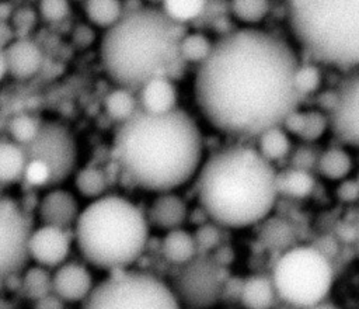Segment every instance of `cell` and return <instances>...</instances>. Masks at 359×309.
Masks as SVG:
<instances>
[{
  "mask_svg": "<svg viewBox=\"0 0 359 309\" xmlns=\"http://www.w3.org/2000/svg\"><path fill=\"white\" fill-rule=\"evenodd\" d=\"M74 185L86 198H101L108 188L105 173L95 166H87L77 171L74 177Z\"/></svg>",
  "mask_w": 359,
  "mask_h": 309,
  "instance_id": "obj_27",
  "label": "cell"
},
{
  "mask_svg": "<svg viewBox=\"0 0 359 309\" xmlns=\"http://www.w3.org/2000/svg\"><path fill=\"white\" fill-rule=\"evenodd\" d=\"M24 176L31 184L35 185H48L49 181V171L46 166L38 160H31L27 163Z\"/></svg>",
  "mask_w": 359,
  "mask_h": 309,
  "instance_id": "obj_40",
  "label": "cell"
},
{
  "mask_svg": "<svg viewBox=\"0 0 359 309\" xmlns=\"http://www.w3.org/2000/svg\"><path fill=\"white\" fill-rule=\"evenodd\" d=\"M335 138L351 147L359 140V76L349 72L335 88V98L327 115Z\"/></svg>",
  "mask_w": 359,
  "mask_h": 309,
  "instance_id": "obj_12",
  "label": "cell"
},
{
  "mask_svg": "<svg viewBox=\"0 0 359 309\" xmlns=\"http://www.w3.org/2000/svg\"><path fill=\"white\" fill-rule=\"evenodd\" d=\"M316 180L311 173L286 169L276 173V190L278 194H283L292 198H306L314 191Z\"/></svg>",
  "mask_w": 359,
  "mask_h": 309,
  "instance_id": "obj_23",
  "label": "cell"
},
{
  "mask_svg": "<svg viewBox=\"0 0 359 309\" xmlns=\"http://www.w3.org/2000/svg\"><path fill=\"white\" fill-rule=\"evenodd\" d=\"M358 236V230H356V226L352 225V223H339L335 229V239H339L342 242H346V243H351L356 239Z\"/></svg>",
  "mask_w": 359,
  "mask_h": 309,
  "instance_id": "obj_44",
  "label": "cell"
},
{
  "mask_svg": "<svg viewBox=\"0 0 359 309\" xmlns=\"http://www.w3.org/2000/svg\"><path fill=\"white\" fill-rule=\"evenodd\" d=\"M230 7L234 17L248 25L262 21L271 8L265 0H236Z\"/></svg>",
  "mask_w": 359,
  "mask_h": 309,
  "instance_id": "obj_32",
  "label": "cell"
},
{
  "mask_svg": "<svg viewBox=\"0 0 359 309\" xmlns=\"http://www.w3.org/2000/svg\"><path fill=\"white\" fill-rule=\"evenodd\" d=\"M94 39V32L86 25H80L74 31V41L80 46H88Z\"/></svg>",
  "mask_w": 359,
  "mask_h": 309,
  "instance_id": "obj_45",
  "label": "cell"
},
{
  "mask_svg": "<svg viewBox=\"0 0 359 309\" xmlns=\"http://www.w3.org/2000/svg\"><path fill=\"white\" fill-rule=\"evenodd\" d=\"M327 128H328L327 114H324L321 110L304 111V124L299 138H302L306 143L316 142L324 135Z\"/></svg>",
  "mask_w": 359,
  "mask_h": 309,
  "instance_id": "obj_35",
  "label": "cell"
},
{
  "mask_svg": "<svg viewBox=\"0 0 359 309\" xmlns=\"http://www.w3.org/2000/svg\"><path fill=\"white\" fill-rule=\"evenodd\" d=\"M203 142L195 119L181 108L164 114L137 110L119 124L114 156L140 188L157 194L185 184L202 163Z\"/></svg>",
  "mask_w": 359,
  "mask_h": 309,
  "instance_id": "obj_2",
  "label": "cell"
},
{
  "mask_svg": "<svg viewBox=\"0 0 359 309\" xmlns=\"http://www.w3.org/2000/svg\"><path fill=\"white\" fill-rule=\"evenodd\" d=\"M297 65L292 46L275 34L251 27L229 31L199 63L194 81L196 105L226 135L259 136L280 126L296 110Z\"/></svg>",
  "mask_w": 359,
  "mask_h": 309,
  "instance_id": "obj_1",
  "label": "cell"
},
{
  "mask_svg": "<svg viewBox=\"0 0 359 309\" xmlns=\"http://www.w3.org/2000/svg\"><path fill=\"white\" fill-rule=\"evenodd\" d=\"M188 216L187 202L177 194L161 192L158 194L149 209L147 223L161 229L174 230L180 229Z\"/></svg>",
  "mask_w": 359,
  "mask_h": 309,
  "instance_id": "obj_17",
  "label": "cell"
},
{
  "mask_svg": "<svg viewBox=\"0 0 359 309\" xmlns=\"http://www.w3.org/2000/svg\"><path fill=\"white\" fill-rule=\"evenodd\" d=\"M104 108L111 119L122 124L129 119L140 107L135 93L118 87L105 96Z\"/></svg>",
  "mask_w": 359,
  "mask_h": 309,
  "instance_id": "obj_25",
  "label": "cell"
},
{
  "mask_svg": "<svg viewBox=\"0 0 359 309\" xmlns=\"http://www.w3.org/2000/svg\"><path fill=\"white\" fill-rule=\"evenodd\" d=\"M293 86L299 96L316 93L321 86L320 69L314 63H299L293 76Z\"/></svg>",
  "mask_w": 359,
  "mask_h": 309,
  "instance_id": "obj_34",
  "label": "cell"
},
{
  "mask_svg": "<svg viewBox=\"0 0 359 309\" xmlns=\"http://www.w3.org/2000/svg\"><path fill=\"white\" fill-rule=\"evenodd\" d=\"M306 309H338L337 306L331 305V303H324V302H320L314 306H310V308H306Z\"/></svg>",
  "mask_w": 359,
  "mask_h": 309,
  "instance_id": "obj_48",
  "label": "cell"
},
{
  "mask_svg": "<svg viewBox=\"0 0 359 309\" xmlns=\"http://www.w3.org/2000/svg\"><path fill=\"white\" fill-rule=\"evenodd\" d=\"M334 98H335V90H328V91L323 93L321 96H318V104H320L324 110L330 111V108L332 107Z\"/></svg>",
  "mask_w": 359,
  "mask_h": 309,
  "instance_id": "obj_46",
  "label": "cell"
},
{
  "mask_svg": "<svg viewBox=\"0 0 359 309\" xmlns=\"http://www.w3.org/2000/svg\"><path fill=\"white\" fill-rule=\"evenodd\" d=\"M181 25L161 8L137 4L123 10L105 29L100 59L107 76L121 88L139 91L149 80L165 77L178 58Z\"/></svg>",
  "mask_w": 359,
  "mask_h": 309,
  "instance_id": "obj_4",
  "label": "cell"
},
{
  "mask_svg": "<svg viewBox=\"0 0 359 309\" xmlns=\"http://www.w3.org/2000/svg\"><path fill=\"white\" fill-rule=\"evenodd\" d=\"M39 124L41 121L27 114L13 117L8 122V132L13 138V142L20 146L28 145L35 138L39 129Z\"/></svg>",
  "mask_w": 359,
  "mask_h": 309,
  "instance_id": "obj_33",
  "label": "cell"
},
{
  "mask_svg": "<svg viewBox=\"0 0 359 309\" xmlns=\"http://www.w3.org/2000/svg\"><path fill=\"white\" fill-rule=\"evenodd\" d=\"M275 292L296 308L314 306L328 295L334 270L313 246H299L286 250L276 261L272 272Z\"/></svg>",
  "mask_w": 359,
  "mask_h": 309,
  "instance_id": "obj_7",
  "label": "cell"
},
{
  "mask_svg": "<svg viewBox=\"0 0 359 309\" xmlns=\"http://www.w3.org/2000/svg\"><path fill=\"white\" fill-rule=\"evenodd\" d=\"M7 74V69H6V62L3 58V52H0V81L6 77Z\"/></svg>",
  "mask_w": 359,
  "mask_h": 309,
  "instance_id": "obj_47",
  "label": "cell"
},
{
  "mask_svg": "<svg viewBox=\"0 0 359 309\" xmlns=\"http://www.w3.org/2000/svg\"><path fill=\"white\" fill-rule=\"evenodd\" d=\"M7 73L14 79L27 80L34 77L42 67L43 55L39 46L29 39H15L3 51Z\"/></svg>",
  "mask_w": 359,
  "mask_h": 309,
  "instance_id": "obj_16",
  "label": "cell"
},
{
  "mask_svg": "<svg viewBox=\"0 0 359 309\" xmlns=\"http://www.w3.org/2000/svg\"><path fill=\"white\" fill-rule=\"evenodd\" d=\"M303 124H304V111H299L296 108L285 117V119L280 124V128L286 133H292V135L299 136L302 129H303Z\"/></svg>",
  "mask_w": 359,
  "mask_h": 309,
  "instance_id": "obj_41",
  "label": "cell"
},
{
  "mask_svg": "<svg viewBox=\"0 0 359 309\" xmlns=\"http://www.w3.org/2000/svg\"><path fill=\"white\" fill-rule=\"evenodd\" d=\"M41 17L48 22H59L70 13V4L65 0H43L38 6Z\"/></svg>",
  "mask_w": 359,
  "mask_h": 309,
  "instance_id": "obj_38",
  "label": "cell"
},
{
  "mask_svg": "<svg viewBox=\"0 0 359 309\" xmlns=\"http://www.w3.org/2000/svg\"><path fill=\"white\" fill-rule=\"evenodd\" d=\"M27 162L38 160L49 171L48 185L63 183L76 169L77 142L73 132L63 122L42 121L35 138L25 146H21Z\"/></svg>",
  "mask_w": 359,
  "mask_h": 309,
  "instance_id": "obj_9",
  "label": "cell"
},
{
  "mask_svg": "<svg viewBox=\"0 0 359 309\" xmlns=\"http://www.w3.org/2000/svg\"><path fill=\"white\" fill-rule=\"evenodd\" d=\"M79 204L74 195L66 190L55 188L48 191L38 208V215L45 226H53L66 230L76 223L79 216Z\"/></svg>",
  "mask_w": 359,
  "mask_h": 309,
  "instance_id": "obj_15",
  "label": "cell"
},
{
  "mask_svg": "<svg viewBox=\"0 0 359 309\" xmlns=\"http://www.w3.org/2000/svg\"><path fill=\"white\" fill-rule=\"evenodd\" d=\"M337 198L342 204H355L359 195V184L355 177L344 178L335 191Z\"/></svg>",
  "mask_w": 359,
  "mask_h": 309,
  "instance_id": "obj_39",
  "label": "cell"
},
{
  "mask_svg": "<svg viewBox=\"0 0 359 309\" xmlns=\"http://www.w3.org/2000/svg\"><path fill=\"white\" fill-rule=\"evenodd\" d=\"M320 153L311 145H302L292 152L290 156V169H297L303 171L311 173V170L317 166Z\"/></svg>",
  "mask_w": 359,
  "mask_h": 309,
  "instance_id": "obj_37",
  "label": "cell"
},
{
  "mask_svg": "<svg viewBox=\"0 0 359 309\" xmlns=\"http://www.w3.org/2000/svg\"><path fill=\"white\" fill-rule=\"evenodd\" d=\"M93 288L91 272L79 263H63L52 275V292L63 302H83Z\"/></svg>",
  "mask_w": 359,
  "mask_h": 309,
  "instance_id": "obj_14",
  "label": "cell"
},
{
  "mask_svg": "<svg viewBox=\"0 0 359 309\" xmlns=\"http://www.w3.org/2000/svg\"><path fill=\"white\" fill-rule=\"evenodd\" d=\"M210 39L201 32L184 34L178 44V58L191 62L202 63L212 49Z\"/></svg>",
  "mask_w": 359,
  "mask_h": 309,
  "instance_id": "obj_30",
  "label": "cell"
},
{
  "mask_svg": "<svg viewBox=\"0 0 359 309\" xmlns=\"http://www.w3.org/2000/svg\"><path fill=\"white\" fill-rule=\"evenodd\" d=\"M316 169L328 180L342 181L353 169L352 156L342 147H330L320 153Z\"/></svg>",
  "mask_w": 359,
  "mask_h": 309,
  "instance_id": "obj_22",
  "label": "cell"
},
{
  "mask_svg": "<svg viewBox=\"0 0 359 309\" xmlns=\"http://www.w3.org/2000/svg\"><path fill=\"white\" fill-rule=\"evenodd\" d=\"M21 289L27 298L35 302L52 294V275L43 267H29L22 275Z\"/></svg>",
  "mask_w": 359,
  "mask_h": 309,
  "instance_id": "obj_29",
  "label": "cell"
},
{
  "mask_svg": "<svg viewBox=\"0 0 359 309\" xmlns=\"http://www.w3.org/2000/svg\"><path fill=\"white\" fill-rule=\"evenodd\" d=\"M192 237L198 254H208L209 251H213L217 246H220V235L217 225L212 222H205L199 225Z\"/></svg>",
  "mask_w": 359,
  "mask_h": 309,
  "instance_id": "obj_36",
  "label": "cell"
},
{
  "mask_svg": "<svg viewBox=\"0 0 359 309\" xmlns=\"http://www.w3.org/2000/svg\"><path fill=\"white\" fill-rule=\"evenodd\" d=\"M272 280L266 275H252L243 281L240 301L247 309H271L275 301Z\"/></svg>",
  "mask_w": 359,
  "mask_h": 309,
  "instance_id": "obj_19",
  "label": "cell"
},
{
  "mask_svg": "<svg viewBox=\"0 0 359 309\" xmlns=\"http://www.w3.org/2000/svg\"><path fill=\"white\" fill-rule=\"evenodd\" d=\"M210 257L215 260V263H216L217 265H220V267L224 268L226 265H229V264L233 261L234 253H233V249H231L229 244H220V246H217V247L212 251Z\"/></svg>",
  "mask_w": 359,
  "mask_h": 309,
  "instance_id": "obj_42",
  "label": "cell"
},
{
  "mask_svg": "<svg viewBox=\"0 0 359 309\" xmlns=\"http://www.w3.org/2000/svg\"><path fill=\"white\" fill-rule=\"evenodd\" d=\"M139 107L150 114H164L177 108V90L167 77H154L139 90Z\"/></svg>",
  "mask_w": 359,
  "mask_h": 309,
  "instance_id": "obj_18",
  "label": "cell"
},
{
  "mask_svg": "<svg viewBox=\"0 0 359 309\" xmlns=\"http://www.w3.org/2000/svg\"><path fill=\"white\" fill-rule=\"evenodd\" d=\"M258 138L257 152L269 163L286 157L290 152V140L280 126H272L264 131Z\"/></svg>",
  "mask_w": 359,
  "mask_h": 309,
  "instance_id": "obj_24",
  "label": "cell"
},
{
  "mask_svg": "<svg viewBox=\"0 0 359 309\" xmlns=\"http://www.w3.org/2000/svg\"><path fill=\"white\" fill-rule=\"evenodd\" d=\"M294 39L317 62L351 72L359 62V0L287 3Z\"/></svg>",
  "mask_w": 359,
  "mask_h": 309,
  "instance_id": "obj_6",
  "label": "cell"
},
{
  "mask_svg": "<svg viewBox=\"0 0 359 309\" xmlns=\"http://www.w3.org/2000/svg\"><path fill=\"white\" fill-rule=\"evenodd\" d=\"M70 251V237L66 230L45 226L31 230L28 237V257H31L36 265L59 267L65 263Z\"/></svg>",
  "mask_w": 359,
  "mask_h": 309,
  "instance_id": "obj_13",
  "label": "cell"
},
{
  "mask_svg": "<svg viewBox=\"0 0 359 309\" xmlns=\"http://www.w3.org/2000/svg\"><path fill=\"white\" fill-rule=\"evenodd\" d=\"M196 173L201 209L217 226H251L275 206L276 171L254 147L233 145L220 149L201 163Z\"/></svg>",
  "mask_w": 359,
  "mask_h": 309,
  "instance_id": "obj_3",
  "label": "cell"
},
{
  "mask_svg": "<svg viewBox=\"0 0 359 309\" xmlns=\"http://www.w3.org/2000/svg\"><path fill=\"white\" fill-rule=\"evenodd\" d=\"M206 7V1L201 0H167L163 3L161 10L174 22L182 24L199 17Z\"/></svg>",
  "mask_w": 359,
  "mask_h": 309,
  "instance_id": "obj_31",
  "label": "cell"
},
{
  "mask_svg": "<svg viewBox=\"0 0 359 309\" xmlns=\"http://www.w3.org/2000/svg\"><path fill=\"white\" fill-rule=\"evenodd\" d=\"M34 309H65V302L53 292L35 301Z\"/></svg>",
  "mask_w": 359,
  "mask_h": 309,
  "instance_id": "obj_43",
  "label": "cell"
},
{
  "mask_svg": "<svg viewBox=\"0 0 359 309\" xmlns=\"http://www.w3.org/2000/svg\"><path fill=\"white\" fill-rule=\"evenodd\" d=\"M27 163L20 145L13 140H0V184H13L24 177Z\"/></svg>",
  "mask_w": 359,
  "mask_h": 309,
  "instance_id": "obj_21",
  "label": "cell"
},
{
  "mask_svg": "<svg viewBox=\"0 0 359 309\" xmlns=\"http://www.w3.org/2000/svg\"><path fill=\"white\" fill-rule=\"evenodd\" d=\"M161 251L168 263L177 265L188 263L198 254L192 235L181 228L165 233L161 242Z\"/></svg>",
  "mask_w": 359,
  "mask_h": 309,
  "instance_id": "obj_20",
  "label": "cell"
},
{
  "mask_svg": "<svg viewBox=\"0 0 359 309\" xmlns=\"http://www.w3.org/2000/svg\"><path fill=\"white\" fill-rule=\"evenodd\" d=\"M31 226L20 206L0 197V281L24 268Z\"/></svg>",
  "mask_w": 359,
  "mask_h": 309,
  "instance_id": "obj_11",
  "label": "cell"
},
{
  "mask_svg": "<svg viewBox=\"0 0 359 309\" xmlns=\"http://www.w3.org/2000/svg\"><path fill=\"white\" fill-rule=\"evenodd\" d=\"M81 309H180V303L157 277L119 268L94 285Z\"/></svg>",
  "mask_w": 359,
  "mask_h": 309,
  "instance_id": "obj_8",
  "label": "cell"
},
{
  "mask_svg": "<svg viewBox=\"0 0 359 309\" xmlns=\"http://www.w3.org/2000/svg\"><path fill=\"white\" fill-rule=\"evenodd\" d=\"M224 268L217 265L210 254H196L180 265L172 282V294L178 303L194 309H206L220 299Z\"/></svg>",
  "mask_w": 359,
  "mask_h": 309,
  "instance_id": "obj_10",
  "label": "cell"
},
{
  "mask_svg": "<svg viewBox=\"0 0 359 309\" xmlns=\"http://www.w3.org/2000/svg\"><path fill=\"white\" fill-rule=\"evenodd\" d=\"M74 237L81 256L91 265L108 272L126 270L146 249L149 223L129 199L102 195L80 211Z\"/></svg>",
  "mask_w": 359,
  "mask_h": 309,
  "instance_id": "obj_5",
  "label": "cell"
},
{
  "mask_svg": "<svg viewBox=\"0 0 359 309\" xmlns=\"http://www.w3.org/2000/svg\"><path fill=\"white\" fill-rule=\"evenodd\" d=\"M84 13L91 24L108 29L123 14V4L118 0H90L84 3Z\"/></svg>",
  "mask_w": 359,
  "mask_h": 309,
  "instance_id": "obj_26",
  "label": "cell"
},
{
  "mask_svg": "<svg viewBox=\"0 0 359 309\" xmlns=\"http://www.w3.org/2000/svg\"><path fill=\"white\" fill-rule=\"evenodd\" d=\"M261 240L262 243L272 250H289L293 243L294 233L292 226L283 219H269L261 229Z\"/></svg>",
  "mask_w": 359,
  "mask_h": 309,
  "instance_id": "obj_28",
  "label": "cell"
}]
</instances>
